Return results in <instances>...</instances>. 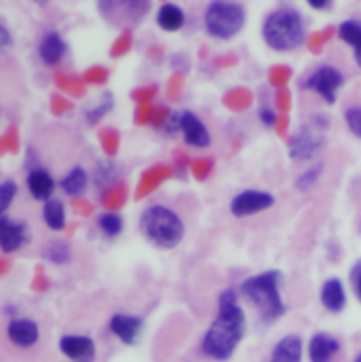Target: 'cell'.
<instances>
[{"label": "cell", "mask_w": 361, "mask_h": 362, "mask_svg": "<svg viewBox=\"0 0 361 362\" xmlns=\"http://www.w3.org/2000/svg\"><path fill=\"white\" fill-rule=\"evenodd\" d=\"M345 119L352 133L361 139V106H353L346 110Z\"/></svg>", "instance_id": "obj_28"}, {"label": "cell", "mask_w": 361, "mask_h": 362, "mask_svg": "<svg viewBox=\"0 0 361 362\" xmlns=\"http://www.w3.org/2000/svg\"><path fill=\"white\" fill-rule=\"evenodd\" d=\"M17 183L11 180L3 182L0 186V213L4 214L10 203L13 202L16 193H17Z\"/></svg>", "instance_id": "obj_26"}, {"label": "cell", "mask_w": 361, "mask_h": 362, "mask_svg": "<svg viewBox=\"0 0 361 362\" xmlns=\"http://www.w3.org/2000/svg\"><path fill=\"white\" fill-rule=\"evenodd\" d=\"M275 203V197L263 190H244L233 197L230 211L234 217H246L270 209Z\"/></svg>", "instance_id": "obj_7"}, {"label": "cell", "mask_w": 361, "mask_h": 362, "mask_svg": "<svg viewBox=\"0 0 361 362\" xmlns=\"http://www.w3.org/2000/svg\"><path fill=\"white\" fill-rule=\"evenodd\" d=\"M143 326V319L137 316L118 313L110 319L112 333L116 334L119 340L127 346H134L139 341Z\"/></svg>", "instance_id": "obj_12"}, {"label": "cell", "mask_w": 361, "mask_h": 362, "mask_svg": "<svg viewBox=\"0 0 361 362\" xmlns=\"http://www.w3.org/2000/svg\"><path fill=\"white\" fill-rule=\"evenodd\" d=\"M281 281L282 274L270 269L247 278L240 286V292L256 306L264 322H274L287 312L280 292Z\"/></svg>", "instance_id": "obj_2"}, {"label": "cell", "mask_w": 361, "mask_h": 362, "mask_svg": "<svg viewBox=\"0 0 361 362\" xmlns=\"http://www.w3.org/2000/svg\"><path fill=\"white\" fill-rule=\"evenodd\" d=\"M244 333L246 315L237 303L236 292L227 289L222 292L217 317L203 337V353L214 361H227L233 357Z\"/></svg>", "instance_id": "obj_1"}, {"label": "cell", "mask_w": 361, "mask_h": 362, "mask_svg": "<svg viewBox=\"0 0 361 362\" xmlns=\"http://www.w3.org/2000/svg\"><path fill=\"white\" fill-rule=\"evenodd\" d=\"M113 106H115V99L110 95V92H106L102 103H99V106H96L93 110H89L86 113L88 122L89 123H98L102 117H105L106 113H109L113 109Z\"/></svg>", "instance_id": "obj_25"}, {"label": "cell", "mask_w": 361, "mask_h": 362, "mask_svg": "<svg viewBox=\"0 0 361 362\" xmlns=\"http://www.w3.org/2000/svg\"><path fill=\"white\" fill-rule=\"evenodd\" d=\"M44 255L50 262L57 264V265H62V264H67L69 261L71 251H69V247L65 243L55 241V243H52L47 247Z\"/></svg>", "instance_id": "obj_23"}, {"label": "cell", "mask_w": 361, "mask_h": 362, "mask_svg": "<svg viewBox=\"0 0 361 362\" xmlns=\"http://www.w3.org/2000/svg\"><path fill=\"white\" fill-rule=\"evenodd\" d=\"M323 136L316 134L315 132L304 127L291 141L290 157L294 160H311L315 154L323 147Z\"/></svg>", "instance_id": "obj_8"}, {"label": "cell", "mask_w": 361, "mask_h": 362, "mask_svg": "<svg viewBox=\"0 0 361 362\" xmlns=\"http://www.w3.org/2000/svg\"><path fill=\"white\" fill-rule=\"evenodd\" d=\"M339 37L348 42L355 52V59L361 68V21L346 20L339 27Z\"/></svg>", "instance_id": "obj_19"}, {"label": "cell", "mask_w": 361, "mask_h": 362, "mask_svg": "<svg viewBox=\"0 0 361 362\" xmlns=\"http://www.w3.org/2000/svg\"><path fill=\"white\" fill-rule=\"evenodd\" d=\"M10 42H11V38H10L8 31L6 30L4 25H0V47H6Z\"/></svg>", "instance_id": "obj_31"}, {"label": "cell", "mask_w": 361, "mask_h": 362, "mask_svg": "<svg viewBox=\"0 0 361 362\" xmlns=\"http://www.w3.org/2000/svg\"><path fill=\"white\" fill-rule=\"evenodd\" d=\"M345 83V76L339 69L331 65L318 68L304 83L306 89L319 93L328 103L333 105L338 99V92Z\"/></svg>", "instance_id": "obj_6"}, {"label": "cell", "mask_w": 361, "mask_h": 362, "mask_svg": "<svg viewBox=\"0 0 361 362\" xmlns=\"http://www.w3.org/2000/svg\"><path fill=\"white\" fill-rule=\"evenodd\" d=\"M180 130L183 133L185 143L192 147L205 148L209 147L212 143L206 126L193 113L188 110L180 115Z\"/></svg>", "instance_id": "obj_11"}, {"label": "cell", "mask_w": 361, "mask_h": 362, "mask_svg": "<svg viewBox=\"0 0 361 362\" xmlns=\"http://www.w3.org/2000/svg\"><path fill=\"white\" fill-rule=\"evenodd\" d=\"M88 186V174L82 167H75L61 181V187L69 196H79Z\"/></svg>", "instance_id": "obj_22"}, {"label": "cell", "mask_w": 361, "mask_h": 362, "mask_svg": "<svg viewBox=\"0 0 361 362\" xmlns=\"http://www.w3.org/2000/svg\"><path fill=\"white\" fill-rule=\"evenodd\" d=\"M340 350V343L331 334L318 333L309 341V360L311 362H331Z\"/></svg>", "instance_id": "obj_14"}, {"label": "cell", "mask_w": 361, "mask_h": 362, "mask_svg": "<svg viewBox=\"0 0 361 362\" xmlns=\"http://www.w3.org/2000/svg\"><path fill=\"white\" fill-rule=\"evenodd\" d=\"M260 119H261V122H263L265 126H274V123H275V120H277V116H275V113H274L271 109L263 107V109L260 110Z\"/></svg>", "instance_id": "obj_30"}, {"label": "cell", "mask_w": 361, "mask_h": 362, "mask_svg": "<svg viewBox=\"0 0 361 362\" xmlns=\"http://www.w3.org/2000/svg\"><path fill=\"white\" fill-rule=\"evenodd\" d=\"M27 186L31 196L37 200H50L54 192V180L42 170H33L27 177Z\"/></svg>", "instance_id": "obj_18"}, {"label": "cell", "mask_w": 361, "mask_h": 362, "mask_svg": "<svg viewBox=\"0 0 361 362\" xmlns=\"http://www.w3.org/2000/svg\"><path fill=\"white\" fill-rule=\"evenodd\" d=\"M7 337L14 346L20 349H28L38 341L40 330L37 323H34L33 320L17 319L8 323Z\"/></svg>", "instance_id": "obj_13"}, {"label": "cell", "mask_w": 361, "mask_h": 362, "mask_svg": "<svg viewBox=\"0 0 361 362\" xmlns=\"http://www.w3.org/2000/svg\"><path fill=\"white\" fill-rule=\"evenodd\" d=\"M95 341L86 336L69 334L59 340L61 353L72 361L88 362L92 360L95 356Z\"/></svg>", "instance_id": "obj_10"}, {"label": "cell", "mask_w": 361, "mask_h": 362, "mask_svg": "<svg viewBox=\"0 0 361 362\" xmlns=\"http://www.w3.org/2000/svg\"><path fill=\"white\" fill-rule=\"evenodd\" d=\"M98 224L108 237H116L123 230V220L118 214H102L98 218Z\"/></svg>", "instance_id": "obj_24"}, {"label": "cell", "mask_w": 361, "mask_h": 362, "mask_svg": "<svg viewBox=\"0 0 361 362\" xmlns=\"http://www.w3.org/2000/svg\"><path fill=\"white\" fill-rule=\"evenodd\" d=\"M321 302L332 313H340L346 308L348 298L340 279L331 278L323 284L321 291Z\"/></svg>", "instance_id": "obj_15"}, {"label": "cell", "mask_w": 361, "mask_h": 362, "mask_svg": "<svg viewBox=\"0 0 361 362\" xmlns=\"http://www.w3.org/2000/svg\"><path fill=\"white\" fill-rule=\"evenodd\" d=\"M322 170H323L322 165H315V167H312L311 170H308L306 173H304V174L297 180V183H295L297 189L301 190V192L308 190L315 182L319 180V177H321V174H322Z\"/></svg>", "instance_id": "obj_27"}, {"label": "cell", "mask_w": 361, "mask_h": 362, "mask_svg": "<svg viewBox=\"0 0 361 362\" xmlns=\"http://www.w3.org/2000/svg\"><path fill=\"white\" fill-rule=\"evenodd\" d=\"M67 44L57 31H50L44 35L40 44V57L44 64L55 65L58 64L67 52Z\"/></svg>", "instance_id": "obj_17"}, {"label": "cell", "mask_w": 361, "mask_h": 362, "mask_svg": "<svg viewBox=\"0 0 361 362\" xmlns=\"http://www.w3.org/2000/svg\"><path fill=\"white\" fill-rule=\"evenodd\" d=\"M355 362H361V354L359 356V357H357V358H356V361Z\"/></svg>", "instance_id": "obj_33"}, {"label": "cell", "mask_w": 361, "mask_h": 362, "mask_svg": "<svg viewBox=\"0 0 361 362\" xmlns=\"http://www.w3.org/2000/svg\"><path fill=\"white\" fill-rule=\"evenodd\" d=\"M352 285H353L355 293L357 295L361 302V261H359L352 269Z\"/></svg>", "instance_id": "obj_29"}, {"label": "cell", "mask_w": 361, "mask_h": 362, "mask_svg": "<svg viewBox=\"0 0 361 362\" xmlns=\"http://www.w3.org/2000/svg\"><path fill=\"white\" fill-rule=\"evenodd\" d=\"M42 217L47 226L54 231H61L65 227V209L61 200L50 199L44 203Z\"/></svg>", "instance_id": "obj_21"}, {"label": "cell", "mask_w": 361, "mask_h": 362, "mask_svg": "<svg viewBox=\"0 0 361 362\" xmlns=\"http://www.w3.org/2000/svg\"><path fill=\"white\" fill-rule=\"evenodd\" d=\"M159 25L166 31H177L185 23V14L177 4H163L157 14Z\"/></svg>", "instance_id": "obj_20"}, {"label": "cell", "mask_w": 361, "mask_h": 362, "mask_svg": "<svg viewBox=\"0 0 361 362\" xmlns=\"http://www.w3.org/2000/svg\"><path fill=\"white\" fill-rule=\"evenodd\" d=\"M27 241V224L13 221L6 214L0 216V247L6 254L17 251Z\"/></svg>", "instance_id": "obj_9"}, {"label": "cell", "mask_w": 361, "mask_h": 362, "mask_svg": "<svg viewBox=\"0 0 361 362\" xmlns=\"http://www.w3.org/2000/svg\"><path fill=\"white\" fill-rule=\"evenodd\" d=\"M304 346L297 334H290L281 339L271 353L270 362H302Z\"/></svg>", "instance_id": "obj_16"}, {"label": "cell", "mask_w": 361, "mask_h": 362, "mask_svg": "<svg viewBox=\"0 0 361 362\" xmlns=\"http://www.w3.org/2000/svg\"><path fill=\"white\" fill-rule=\"evenodd\" d=\"M305 21L299 11L285 7L273 11L264 21L263 37L274 51H292L305 41Z\"/></svg>", "instance_id": "obj_3"}, {"label": "cell", "mask_w": 361, "mask_h": 362, "mask_svg": "<svg viewBox=\"0 0 361 362\" xmlns=\"http://www.w3.org/2000/svg\"><path fill=\"white\" fill-rule=\"evenodd\" d=\"M140 230L146 238L166 250L176 248L185 234V226L180 216L161 204L151 206L143 211Z\"/></svg>", "instance_id": "obj_4"}, {"label": "cell", "mask_w": 361, "mask_h": 362, "mask_svg": "<svg viewBox=\"0 0 361 362\" xmlns=\"http://www.w3.org/2000/svg\"><path fill=\"white\" fill-rule=\"evenodd\" d=\"M244 23V7L236 1H210L205 13L206 30L217 40L233 38L241 31Z\"/></svg>", "instance_id": "obj_5"}, {"label": "cell", "mask_w": 361, "mask_h": 362, "mask_svg": "<svg viewBox=\"0 0 361 362\" xmlns=\"http://www.w3.org/2000/svg\"><path fill=\"white\" fill-rule=\"evenodd\" d=\"M308 3L311 7L318 8V10H322V8H326L328 6H331V1H328V0H309Z\"/></svg>", "instance_id": "obj_32"}]
</instances>
